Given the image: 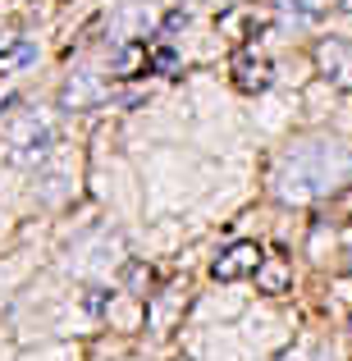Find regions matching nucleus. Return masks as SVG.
I'll list each match as a JSON object with an SVG mask.
<instances>
[{"label": "nucleus", "mask_w": 352, "mask_h": 361, "mask_svg": "<svg viewBox=\"0 0 352 361\" xmlns=\"http://www.w3.org/2000/svg\"><path fill=\"white\" fill-rule=\"evenodd\" d=\"M348 174H352V151L344 142L311 137L284 156L279 174H274V188H279L284 202H311V197L339 188Z\"/></svg>", "instance_id": "f257e3e1"}, {"label": "nucleus", "mask_w": 352, "mask_h": 361, "mask_svg": "<svg viewBox=\"0 0 352 361\" xmlns=\"http://www.w3.org/2000/svg\"><path fill=\"white\" fill-rule=\"evenodd\" d=\"M55 151V123L46 115H23L9 133V160L14 165H42Z\"/></svg>", "instance_id": "f03ea898"}, {"label": "nucleus", "mask_w": 352, "mask_h": 361, "mask_svg": "<svg viewBox=\"0 0 352 361\" xmlns=\"http://www.w3.org/2000/svg\"><path fill=\"white\" fill-rule=\"evenodd\" d=\"M261 270V247L256 243H233V247H224L220 256H215V265H211V274L220 283H233V279H243V274H256Z\"/></svg>", "instance_id": "7ed1b4c3"}, {"label": "nucleus", "mask_w": 352, "mask_h": 361, "mask_svg": "<svg viewBox=\"0 0 352 361\" xmlns=\"http://www.w3.org/2000/svg\"><path fill=\"white\" fill-rule=\"evenodd\" d=\"M156 27V9L142 5V0H128V5L115 14V23H110V32L119 37V42H142V37Z\"/></svg>", "instance_id": "20e7f679"}, {"label": "nucleus", "mask_w": 352, "mask_h": 361, "mask_svg": "<svg viewBox=\"0 0 352 361\" xmlns=\"http://www.w3.org/2000/svg\"><path fill=\"white\" fill-rule=\"evenodd\" d=\"M233 82L243 92H265L270 87V60L256 51H238L233 55Z\"/></svg>", "instance_id": "39448f33"}, {"label": "nucleus", "mask_w": 352, "mask_h": 361, "mask_svg": "<svg viewBox=\"0 0 352 361\" xmlns=\"http://www.w3.org/2000/svg\"><path fill=\"white\" fill-rule=\"evenodd\" d=\"M101 97H106V87H101V78H97V73H73V78H69V87H64V106H73V110L97 106Z\"/></svg>", "instance_id": "423d86ee"}, {"label": "nucleus", "mask_w": 352, "mask_h": 361, "mask_svg": "<svg viewBox=\"0 0 352 361\" xmlns=\"http://www.w3.org/2000/svg\"><path fill=\"white\" fill-rule=\"evenodd\" d=\"M289 279H293V270H289L284 261H261V270H256V288L270 293V298L289 288Z\"/></svg>", "instance_id": "0eeeda50"}, {"label": "nucleus", "mask_w": 352, "mask_h": 361, "mask_svg": "<svg viewBox=\"0 0 352 361\" xmlns=\"http://www.w3.org/2000/svg\"><path fill=\"white\" fill-rule=\"evenodd\" d=\"M325 69L334 73V78L352 82V42H329L325 46Z\"/></svg>", "instance_id": "6e6552de"}, {"label": "nucleus", "mask_w": 352, "mask_h": 361, "mask_svg": "<svg viewBox=\"0 0 352 361\" xmlns=\"http://www.w3.org/2000/svg\"><path fill=\"white\" fill-rule=\"evenodd\" d=\"M279 9H289L298 23H316L325 14V0H279Z\"/></svg>", "instance_id": "1a4fd4ad"}, {"label": "nucleus", "mask_w": 352, "mask_h": 361, "mask_svg": "<svg viewBox=\"0 0 352 361\" xmlns=\"http://www.w3.org/2000/svg\"><path fill=\"white\" fill-rule=\"evenodd\" d=\"M344 9H348V14H352V0H344Z\"/></svg>", "instance_id": "9d476101"}]
</instances>
